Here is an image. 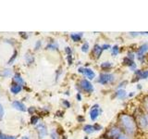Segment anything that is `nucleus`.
<instances>
[{"mask_svg":"<svg viewBox=\"0 0 148 139\" xmlns=\"http://www.w3.org/2000/svg\"><path fill=\"white\" fill-rule=\"evenodd\" d=\"M21 89H22L21 85H17V83H15V85H13L10 87V91H11L12 94H14V95L18 94V93H20V92L21 91Z\"/></svg>","mask_w":148,"mask_h":139,"instance_id":"18","label":"nucleus"},{"mask_svg":"<svg viewBox=\"0 0 148 139\" xmlns=\"http://www.w3.org/2000/svg\"><path fill=\"white\" fill-rule=\"evenodd\" d=\"M65 95H67V96H69V92H66V93H65Z\"/></svg>","mask_w":148,"mask_h":139,"instance_id":"49","label":"nucleus"},{"mask_svg":"<svg viewBox=\"0 0 148 139\" xmlns=\"http://www.w3.org/2000/svg\"><path fill=\"white\" fill-rule=\"evenodd\" d=\"M38 122H39V117L38 116H32V118H31V123L32 124H34V125H37L38 124Z\"/></svg>","mask_w":148,"mask_h":139,"instance_id":"25","label":"nucleus"},{"mask_svg":"<svg viewBox=\"0 0 148 139\" xmlns=\"http://www.w3.org/2000/svg\"><path fill=\"white\" fill-rule=\"evenodd\" d=\"M77 120L79 122H83L85 120V119H84V117H83L82 115H79L78 117H77Z\"/></svg>","mask_w":148,"mask_h":139,"instance_id":"37","label":"nucleus"},{"mask_svg":"<svg viewBox=\"0 0 148 139\" xmlns=\"http://www.w3.org/2000/svg\"><path fill=\"white\" fill-rule=\"evenodd\" d=\"M113 63L112 62H110V61H105V62H102L101 65H100V67L101 69L103 70V71H109V70H111L113 68Z\"/></svg>","mask_w":148,"mask_h":139,"instance_id":"15","label":"nucleus"},{"mask_svg":"<svg viewBox=\"0 0 148 139\" xmlns=\"http://www.w3.org/2000/svg\"><path fill=\"white\" fill-rule=\"evenodd\" d=\"M28 111H29V113H31V114H32L35 111V109L34 108V107H32V108H30L29 109H28Z\"/></svg>","mask_w":148,"mask_h":139,"instance_id":"45","label":"nucleus"},{"mask_svg":"<svg viewBox=\"0 0 148 139\" xmlns=\"http://www.w3.org/2000/svg\"><path fill=\"white\" fill-rule=\"evenodd\" d=\"M127 58H129L130 59H132V60H134L135 59V53L132 52V51H129L127 56H126Z\"/></svg>","mask_w":148,"mask_h":139,"instance_id":"29","label":"nucleus"},{"mask_svg":"<svg viewBox=\"0 0 148 139\" xmlns=\"http://www.w3.org/2000/svg\"><path fill=\"white\" fill-rule=\"evenodd\" d=\"M62 73V69H59L58 70V72H57V76H56V81H58V78H59V75Z\"/></svg>","mask_w":148,"mask_h":139,"instance_id":"40","label":"nucleus"},{"mask_svg":"<svg viewBox=\"0 0 148 139\" xmlns=\"http://www.w3.org/2000/svg\"><path fill=\"white\" fill-rule=\"evenodd\" d=\"M116 139H132V137L128 136V134H126V133H121Z\"/></svg>","mask_w":148,"mask_h":139,"instance_id":"27","label":"nucleus"},{"mask_svg":"<svg viewBox=\"0 0 148 139\" xmlns=\"http://www.w3.org/2000/svg\"><path fill=\"white\" fill-rule=\"evenodd\" d=\"M147 51H148V43L143 44L142 45L139 46L138 49H137V51H136V56H137V58H138V57H143V56H145Z\"/></svg>","mask_w":148,"mask_h":139,"instance_id":"10","label":"nucleus"},{"mask_svg":"<svg viewBox=\"0 0 148 139\" xmlns=\"http://www.w3.org/2000/svg\"><path fill=\"white\" fill-rule=\"evenodd\" d=\"M36 131L38 133L39 139H43L44 137L47 136V127H46V125L43 122L38 123L36 125Z\"/></svg>","mask_w":148,"mask_h":139,"instance_id":"8","label":"nucleus"},{"mask_svg":"<svg viewBox=\"0 0 148 139\" xmlns=\"http://www.w3.org/2000/svg\"><path fill=\"white\" fill-rule=\"evenodd\" d=\"M45 49H48V50H58V44L57 42L52 41L48 43L45 46Z\"/></svg>","mask_w":148,"mask_h":139,"instance_id":"17","label":"nucleus"},{"mask_svg":"<svg viewBox=\"0 0 148 139\" xmlns=\"http://www.w3.org/2000/svg\"><path fill=\"white\" fill-rule=\"evenodd\" d=\"M12 107H13L14 109H18V110L22 111V112H24V111L27 110L25 105L23 104L22 102H21V101H14L13 103H12Z\"/></svg>","mask_w":148,"mask_h":139,"instance_id":"12","label":"nucleus"},{"mask_svg":"<svg viewBox=\"0 0 148 139\" xmlns=\"http://www.w3.org/2000/svg\"><path fill=\"white\" fill-rule=\"evenodd\" d=\"M126 85H128V81H122V82H120L119 83V85H118V89H124L125 87H126Z\"/></svg>","mask_w":148,"mask_h":139,"instance_id":"26","label":"nucleus"},{"mask_svg":"<svg viewBox=\"0 0 148 139\" xmlns=\"http://www.w3.org/2000/svg\"><path fill=\"white\" fill-rule=\"evenodd\" d=\"M129 34L131 36H138V35H141V32H129Z\"/></svg>","mask_w":148,"mask_h":139,"instance_id":"44","label":"nucleus"},{"mask_svg":"<svg viewBox=\"0 0 148 139\" xmlns=\"http://www.w3.org/2000/svg\"><path fill=\"white\" fill-rule=\"evenodd\" d=\"M21 139H29V137H27V136H23Z\"/></svg>","mask_w":148,"mask_h":139,"instance_id":"48","label":"nucleus"},{"mask_svg":"<svg viewBox=\"0 0 148 139\" xmlns=\"http://www.w3.org/2000/svg\"><path fill=\"white\" fill-rule=\"evenodd\" d=\"M82 130L83 132L86 133L87 134H92L95 132V126L92 124H85L84 126L82 127Z\"/></svg>","mask_w":148,"mask_h":139,"instance_id":"13","label":"nucleus"},{"mask_svg":"<svg viewBox=\"0 0 148 139\" xmlns=\"http://www.w3.org/2000/svg\"><path fill=\"white\" fill-rule=\"evenodd\" d=\"M83 37V32H73L71 34V38L73 42H81Z\"/></svg>","mask_w":148,"mask_h":139,"instance_id":"14","label":"nucleus"},{"mask_svg":"<svg viewBox=\"0 0 148 139\" xmlns=\"http://www.w3.org/2000/svg\"><path fill=\"white\" fill-rule=\"evenodd\" d=\"M78 72L83 74V75H84L89 81L94 80V79L95 78V72L92 71V69H90V68H87V67H80V68L78 69Z\"/></svg>","mask_w":148,"mask_h":139,"instance_id":"7","label":"nucleus"},{"mask_svg":"<svg viewBox=\"0 0 148 139\" xmlns=\"http://www.w3.org/2000/svg\"><path fill=\"white\" fill-rule=\"evenodd\" d=\"M76 87H77L78 93H81V94L82 92L87 93V94H92V93L95 91V87L92 85V83H91V81H89L88 79H85V78L80 79Z\"/></svg>","mask_w":148,"mask_h":139,"instance_id":"3","label":"nucleus"},{"mask_svg":"<svg viewBox=\"0 0 148 139\" xmlns=\"http://www.w3.org/2000/svg\"><path fill=\"white\" fill-rule=\"evenodd\" d=\"M13 80H14V82L17 83V85H23L25 83L24 80H23V78L18 73H16L15 75H14Z\"/></svg>","mask_w":148,"mask_h":139,"instance_id":"16","label":"nucleus"},{"mask_svg":"<svg viewBox=\"0 0 148 139\" xmlns=\"http://www.w3.org/2000/svg\"><path fill=\"white\" fill-rule=\"evenodd\" d=\"M84 139H89V138H88V136H85V137H84Z\"/></svg>","mask_w":148,"mask_h":139,"instance_id":"50","label":"nucleus"},{"mask_svg":"<svg viewBox=\"0 0 148 139\" xmlns=\"http://www.w3.org/2000/svg\"><path fill=\"white\" fill-rule=\"evenodd\" d=\"M62 104H63V106L65 107L66 109H69L71 108V103H69V100H66V99H63L62 100Z\"/></svg>","mask_w":148,"mask_h":139,"instance_id":"31","label":"nucleus"},{"mask_svg":"<svg viewBox=\"0 0 148 139\" xmlns=\"http://www.w3.org/2000/svg\"><path fill=\"white\" fill-rule=\"evenodd\" d=\"M122 63H123V65H125V66H128L129 68L132 66V65H133L134 63H135V61L134 60H132V59H130L129 58H127V57H125L124 58H123V60H122Z\"/></svg>","mask_w":148,"mask_h":139,"instance_id":"21","label":"nucleus"},{"mask_svg":"<svg viewBox=\"0 0 148 139\" xmlns=\"http://www.w3.org/2000/svg\"><path fill=\"white\" fill-rule=\"evenodd\" d=\"M8 75H10V71H9V70H5L3 76L5 77V76H8Z\"/></svg>","mask_w":148,"mask_h":139,"instance_id":"42","label":"nucleus"},{"mask_svg":"<svg viewBox=\"0 0 148 139\" xmlns=\"http://www.w3.org/2000/svg\"><path fill=\"white\" fill-rule=\"evenodd\" d=\"M4 113H5V111H4V108L2 107V105L0 104V120L3 119V117H4Z\"/></svg>","mask_w":148,"mask_h":139,"instance_id":"36","label":"nucleus"},{"mask_svg":"<svg viewBox=\"0 0 148 139\" xmlns=\"http://www.w3.org/2000/svg\"><path fill=\"white\" fill-rule=\"evenodd\" d=\"M102 109L100 108V106L98 104H95L92 105L90 109V112H89V116H90V119L92 120V122H95V120H96L97 119H98V117L101 115L102 113Z\"/></svg>","mask_w":148,"mask_h":139,"instance_id":"5","label":"nucleus"},{"mask_svg":"<svg viewBox=\"0 0 148 139\" xmlns=\"http://www.w3.org/2000/svg\"><path fill=\"white\" fill-rule=\"evenodd\" d=\"M41 45H42V41H37L36 42V44H35V50H37V49H40V47H41Z\"/></svg>","mask_w":148,"mask_h":139,"instance_id":"39","label":"nucleus"},{"mask_svg":"<svg viewBox=\"0 0 148 139\" xmlns=\"http://www.w3.org/2000/svg\"><path fill=\"white\" fill-rule=\"evenodd\" d=\"M137 58L140 60L142 63H145V56H143V57H138Z\"/></svg>","mask_w":148,"mask_h":139,"instance_id":"43","label":"nucleus"},{"mask_svg":"<svg viewBox=\"0 0 148 139\" xmlns=\"http://www.w3.org/2000/svg\"><path fill=\"white\" fill-rule=\"evenodd\" d=\"M25 59H26V62H27L28 65H31V64H32V63L34 62V56H32V54H31V53L26 54V56H25Z\"/></svg>","mask_w":148,"mask_h":139,"instance_id":"20","label":"nucleus"},{"mask_svg":"<svg viewBox=\"0 0 148 139\" xmlns=\"http://www.w3.org/2000/svg\"><path fill=\"white\" fill-rule=\"evenodd\" d=\"M118 125L124 133L130 136H134L137 133L138 126L135 118L128 113H120L118 117Z\"/></svg>","mask_w":148,"mask_h":139,"instance_id":"1","label":"nucleus"},{"mask_svg":"<svg viewBox=\"0 0 148 139\" xmlns=\"http://www.w3.org/2000/svg\"><path fill=\"white\" fill-rule=\"evenodd\" d=\"M90 50V45L88 42H84L82 45V51L83 53H88Z\"/></svg>","mask_w":148,"mask_h":139,"instance_id":"22","label":"nucleus"},{"mask_svg":"<svg viewBox=\"0 0 148 139\" xmlns=\"http://www.w3.org/2000/svg\"><path fill=\"white\" fill-rule=\"evenodd\" d=\"M121 133H123L121 128H120L118 124H116L108 129V133H106V136H108V138H110V139H116Z\"/></svg>","mask_w":148,"mask_h":139,"instance_id":"6","label":"nucleus"},{"mask_svg":"<svg viewBox=\"0 0 148 139\" xmlns=\"http://www.w3.org/2000/svg\"><path fill=\"white\" fill-rule=\"evenodd\" d=\"M98 83L102 85H113L116 82V76L112 73L108 72H102L99 74V77L96 81Z\"/></svg>","mask_w":148,"mask_h":139,"instance_id":"4","label":"nucleus"},{"mask_svg":"<svg viewBox=\"0 0 148 139\" xmlns=\"http://www.w3.org/2000/svg\"><path fill=\"white\" fill-rule=\"evenodd\" d=\"M137 88H138L139 90H141L142 89V85H137Z\"/></svg>","mask_w":148,"mask_h":139,"instance_id":"47","label":"nucleus"},{"mask_svg":"<svg viewBox=\"0 0 148 139\" xmlns=\"http://www.w3.org/2000/svg\"><path fill=\"white\" fill-rule=\"evenodd\" d=\"M0 139H17V137L13 136H8V134H5L2 132H0Z\"/></svg>","mask_w":148,"mask_h":139,"instance_id":"24","label":"nucleus"},{"mask_svg":"<svg viewBox=\"0 0 148 139\" xmlns=\"http://www.w3.org/2000/svg\"><path fill=\"white\" fill-rule=\"evenodd\" d=\"M133 117L135 118L138 128H140L143 132L148 133V113L143 109L138 108L134 111Z\"/></svg>","mask_w":148,"mask_h":139,"instance_id":"2","label":"nucleus"},{"mask_svg":"<svg viewBox=\"0 0 148 139\" xmlns=\"http://www.w3.org/2000/svg\"><path fill=\"white\" fill-rule=\"evenodd\" d=\"M76 98H77L78 101H82V96L81 93H77V94H76Z\"/></svg>","mask_w":148,"mask_h":139,"instance_id":"41","label":"nucleus"},{"mask_svg":"<svg viewBox=\"0 0 148 139\" xmlns=\"http://www.w3.org/2000/svg\"><path fill=\"white\" fill-rule=\"evenodd\" d=\"M67 61L69 65H72L73 63V58H72V55H69L67 56Z\"/></svg>","mask_w":148,"mask_h":139,"instance_id":"32","label":"nucleus"},{"mask_svg":"<svg viewBox=\"0 0 148 139\" xmlns=\"http://www.w3.org/2000/svg\"><path fill=\"white\" fill-rule=\"evenodd\" d=\"M147 78H148V70L143 71L141 76H140V80H145V79H147Z\"/></svg>","mask_w":148,"mask_h":139,"instance_id":"28","label":"nucleus"},{"mask_svg":"<svg viewBox=\"0 0 148 139\" xmlns=\"http://www.w3.org/2000/svg\"><path fill=\"white\" fill-rule=\"evenodd\" d=\"M94 126H95V132L101 131V130L103 129V127H102V125H100V124H98V123L94 124Z\"/></svg>","mask_w":148,"mask_h":139,"instance_id":"35","label":"nucleus"},{"mask_svg":"<svg viewBox=\"0 0 148 139\" xmlns=\"http://www.w3.org/2000/svg\"><path fill=\"white\" fill-rule=\"evenodd\" d=\"M102 53H103V49H102V45H98V44H95L92 48V54L94 56V58L95 59H98L100 58Z\"/></svg>","mask_w":148,"mask_h":139,"instance_id":"9","label":"nucleus"},{"mask_svg":"<svg viewBox=\"0 0 148 139\" xmlns=\"http://www.w3.org/2000/svg\"><path fill=\"white\" fill-rule=\"evenodd\" d=\"M143 109L148 113V96H145L143 100Z\"/></svg>","mask_w":148,"mask_h":139,"instance_id":"23","label":"nucleus"},{"mask_svg":"<svg viewBox=\"0 0 148 139\" xmlns=\"http://www.w3.org/2000/svg\"><path fill=\"white\" fill-rule=\"evenodd\" d=\"M114 96L116 97V98H118V99L124 100V99H126L128 97V94H127V92L125 89H118L117 91L115 92Z\"/></svg>","mask_w":148,"mask_h":139,"instance_id":"11","label":"nucleus"},{"mask_svg":"<svg viewBox=\"0 0 148 139\" xmlns=\"http://www.w3.org/2000/svg\"><path fill=\"white\" fill-rule=\"evenodd\" d=\"M134 95H135V93H134V92H131V93H130V94H128V96L132 97V96H133Z\"/></svg>","mask_w":148,"mask_h":139,"instance_id":"46","label":"nucleus"},{"mask_svg":"<svg viewBox=\"0 0 148 139\" xmlns=\"http://www.w3.org/2000/svg\"><path fill=\"white\" fill-rule=\"evenodd\" d=\"M119 51H120L119 46L118 45H115L111 47V55H112L113 57H117V56L119 54Z\"/></svg>","mask_w":148,"mask_h":139,"instance_id":"19","label":"nucleus"},{"mask_svg":"<svg viewBox=\"0 0 148 139\" xmlns=\"http://www.w3.org/2000/svg\"><path fill=\"white\" fill-rule=\"evenodd\" d=\"M17 54H18V52H17V51L15 50V52H14V54H13V56L11 57V58L8 60V64L10 65V64H12V63H13V61H14V60H15V59H16V58H17Z\"/></svg>","mask_w":148,"mask_h":139,"instance_id":"30","label":"nucleus"},{"mask_svg":"<svg viewBox=\"0 0 148 139\" xmlns=\"http://www.w3.org/2000/svg\"><path fill=\"white\" fill-rule=\"evenodd\" d=\"M65 52H66L67 56L72 55V49L69 47V46H66V47H65Z\"/></svg>","mask_w":148,"mask_h":139,"instance_id":"33","label":"nucleus"},{"mask_svg":"<svg viewBox=\"0 0 148 139\" xmlns=\"http://www.w3.org/2000/svg\"><path fill=\"white\" fill-rule=\"evenodd\" d=\"M51 137H52V139H59L58 134L56 133V132H54V131L51 133Z\"/></svg>","mask_w":148,"mask_h":139,"instance_id":"38","label":"nucleus"},{"mask_svg":"<svg viewBox=\"0 0 148 139\" xmlns=\"http://www.w3.org/2000/svg\"><path fill=\"white\" fill-rule=\"evenodd\" d=\"M111 47H112V46H111L109 44H104L103 45H102V49H103V51H104V50H108V49H111Z\"/></svg>","mask_w":148,"mask_h":139,"instance_id":"34","label":"nucleus"}]
</instances>
